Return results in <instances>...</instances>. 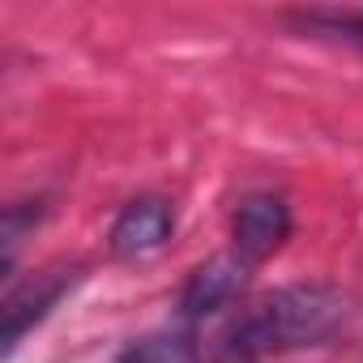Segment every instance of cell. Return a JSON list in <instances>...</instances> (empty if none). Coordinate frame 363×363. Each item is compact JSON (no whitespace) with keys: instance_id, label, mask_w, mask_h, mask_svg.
I'll list each match as a JSON object with an SVG mask.
<instances>
[{"instance_id":"cell-1","label":"cell","mask_w":363,"mask_h":363,"mask_svg":"<svg viewBox=\"0 0 363 363\" xmlns=\"http://www.w3.org/2000/svg\"><path fill=\"white\" fill-rule=\"evenodd\" d=\"M350 316V303L342 291L308 282V286H282L265 295L231 333L235 359H257L274 350H303L329 342Z\"/></svg>"},{"instance_id":"cell-2","label":"cell","mask_w":363,"mask_h":363,"mask_svg":"<svg viewBox=\"0 0 363 363\" xmlns=\"http://www.w3.org/2000/svg\"><path fill=\"white\" fill-rule=\"evenodd\" d=\"M291 235V206L274 193H252L240 201L235 223H231V252L244 265H261L269 261Z\"/></svg>"},{"instance_id":"cell-3","label":"cell","mask_w":363,"mask_h":363,"mask_svg":"<svg viewBox=\"0 0 363 363\" xmlns=\"http://www.w3.org/2000/svg\"><path fill=\"white\" fill-rule=\"evenodd\" d=\"M248 269L235 252H223L206 265H197L184 282V295H179V312H184V320H206L214 312H223L248 282Z\"/></svg>"},{"instance_id":"cell-4","label":"cell","mask_w":363,"mask_h":363,"mask_svg":"<svg viewBox=\"0 0 363 363\" xmlns=\"http://www.w3.org/2000/svg\"><path fill=\"white\" fill-rule=\"evenodd\" d=\"M171 227H175V214H171L167 201H158V197H137V201H128V206L120 210V218H116V227H111V252L124 257V261L150 257V252H158V248L167 244Z\"/></svg>"},{"instance_id":"cell-5","label":"cell","mask_w":363,"mask_h":363,"mask_svg":"<svg viewBox=\"0 0 363 363\" xmlns=\"http://www.w3.org/2000/svg\"><path fill=\"white\" fill-rule=\"evenodd\" d=\"M69 286H73V274H65V269L39 274V278H30L26 286H13L9 299H5V350H13V346L22 342V333H26L35 320H43V316L52 312V303H56Z\"/></svg>"},{"instance_id":"cell-6","label":"cell","mask_w":363,"mask_h":363,"mask_svg":"<svg viewBox=\"0 0 363 363\" xmlns=\"http://www.w3.org/2000/svg\"><path fill=\"white\" fill-rule=\"evenodd\" d=\"M116 363H193V346L175 333H154L120 350Z\"/></svg>"},{"instance_id":"cell-7","label":"cell","mask_w":363,"mask_h":363,"mask_svg":"<svg viewBox=\"0 0 363 363\" xmlns=\"http://www.w3.org/2000/svg\"><path fill=\"white\" fill-rule=\"evenodd\" d=\"M308 30H320L329 39H346L363 48V13H308L303 18Z\"/></svg>"}]
</instances>
